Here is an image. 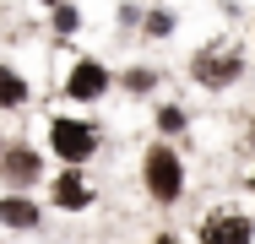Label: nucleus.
Here are the masks:
<instances>
[{
    "label": "nucleus",
    "instance_id": "f257e3e1",
    "mask_svg": "<svg viewBox=\"0 0 255 244\" xmlns=\"http://www.w3.org/2000/svg\"><path fill=\"white\" fill-rule=\"evenodd\" d=\"M141 179H147V195H152L157 206H174L179 195H185V163H179V152L168 141L147 146V157H141Z\"/></svg>",
    "mask_w": 255,
    "mask_h": 244
},
{
    "label": "nucleus",
    "instance_id": "f03ea898",
    "mask_svg": "<svg viewBox=\"0 0 255 244\" xmlns=\"http://www.w3.org/2000/svg\"><path fill=\"white\" fill-rule=\"evenodd\" d=\"M190 76H196V87H234L245 76V54L223 49V44H206L190 54Z\"/></svg>",
    "mask_w": 255,
    "mask_h": 244
},
{
    "label": "nucleus",
    "instance_id": "7ed1b4c3",
    "mask_svg": "<svg viewBox=\"0 0 255 244\" xmlns=\"http://www.w3.org/2000/svg\"><path fill=\"white\" fill-rule=\"evenodd\" d=\"M49 146L60 152V163L82 168V163L98 152V130H93L87 120H54V125H49Z\"/></svg>",
    "mask_w": 255,
    "mask_h": 244
},
{
    "label": "nucleus",
    "instance_id": "20e7f679",
    "mask_svg": "<svg viewBox=\"0 0 255 244\" xmlns=\"http://www.w3.org/2000/svg\"><path fill=\"white\" fill-rule=\"evenodd\" d=\"M196 239H201V244H250L255 239V223L245 217V212H234V206H217V212L201 217Z\"/></svg>",
    "mask_w": 255,
    "mask_h": 244
},
{
    "label": "nucleus",
    "instance_id": "39448f33",
    "mask_svg": "<svg viewBox=\"0 0 255 244\" xmlns=\"http://www.w3.org/2000/svg\"><path fill=\"white\" fill-rule=\"evenodd\" d=\"M0 179H5L11 190L38 185V152H33V146H5V152H0Z\"/></svg>",
    "mask_w": 255,
    "mask_h": 244
},
{
    "label": "nucleus",
    "instance_id": "423d86ee",
    "mask_svg": "<svg viewBox=\"0 0 255 244\" xmlns=\"http://www.w3.org/2000/svg\"><path fill=\"white\" fill-rule=\"evenodd\" d=\"M65 93L82 98V103H87V98H103V93H109V71H103L98 60H76V71H71Z\"/></svg>",
    "mask_w": 255,
    "mask_h": 244
},
{
    "label": "nucleus",
    "instance_id": "0eeeda50",
    "mask_svg": "<svg viewBox=\"0 0 255 244\" xmlns=\"http://www.w3.org/2000/svg\"><path fill=\"white\" fill-rule=\"evenodd\" d=\"M54 206H65V212H82V206H93V185L82 179V168H65V174L54 179Z\"/></svg>",
    "mask_w": 255,
    "mask_h": 244
},
{
    "label": "nucleus",
    "instance_id": "6e6552de",
    "mask_svg": "<svg viewBox=\"0 0 255 244\" xmlns=\"http://www.w3.org/2000/svg\"><path fill=\"white\" fill-rule=\"evenodd\" d=\"M0 223L5 228H38V206L27 195H0Z\"/></svg>",
    "mask_w": 255,
    "mask_h": 244
},
{
    "label": "nucleus",
    "instance_id": "1a4fd4ad",
    "mask_svg": "<svg viewBox=\"0 0 255 244\" xmlns=\"http://www.w3.org/2000/svg\"><path fill=\"white\" fill-rule=\"evenodd\" d=\"M22 98H27V82H22L11 65H0V109H16Z\"/></svg>",
    "mask_w": 255,
    "mask_h": 244
},
{
    "label": "nucleus",
    "instance_id": "9d476101",
    "mask_svg": "<svg viewBox=\"0 0 255 244\" xmlns=\"http://www.w3.org/2000/svg\"><path fill=\"white\" fill-rule=\"evenodd\" d=\"M157 130H163V136H179V130H185V109H179V103H163V109H157Z\"/></svg>",
    "mask_w": 255,
    "mask_h": 244
},
{
    "label": "nucleus",
    "instance_id": "9b49d317",
    "mask_svg": "<svg viewBox=\"0 0 255 244\" xmlns=\"http://www.w3.org/2000/svg\"><path fill=\"white\" fill-rule=\"evenodd\" d=\"M141 22H147V38H163V33H174V22H179V16H174V11H147Z\"/></svg>",
    "mask_w": 255,
    "mask_h": 244
},
{
    "label": "nucleus",
    "instance_id": "f8f14e48",
    "mask_svg": "<svg viewBox=\"0 0 255 244\" xmlns=\"http://www.w3.org/2000/svg\"><path fill=\"white\" fill-rule=\"evenodd\" d=\"M125 87H130V93H152V87H157V71H147V65L125 71Z\"/></svg>",
    "mask_w": 255,
    "mask_h": 244
},
{
    "label": "nucleus",
    "instance_id": "ddd939ff",
    "mask_svg": "<svg viewBox=\"0 0 255 244\" xmlns=\"http://www.w3.org/2000/svg\"><path fill=\"white\" fill-rule=\"evenodd\" d=\"M76 22H82L76 5H54V27H60V33H76Z\"/></svg>",
    "mask_w": 255,
    "mask_h": 244
},
{
    "label": "nucleus",
    "instance_id": "4468645a",
    "mask_svg": "<svg viewBox=\"0 0 255 244\" xmlns=\"http://www.w3.org/2000/svg\"><path fill=\"white\" fill-rule=\"evenodd\" d=\"M152 244H179V239H174V234H157V239Z\"/></svg>",
    "mask_w": 255,
    "mask_h": 244
},
{
    "label": "nucleus",
    "instance_id": "2eb2a0df",
    "mask_svg": "<svg viewBox=\"0 0 255 244\" xmlns=\"http://www.w3.org/2000/svg\"><path fill=\"white\" fill-rule=\"evenodd\" d=\"M250 190H255V174H250Z\"/></svg>",
    "mask_w": 255,
    "mask_h": 244
}]
</instances>
